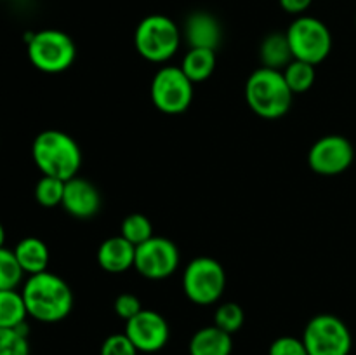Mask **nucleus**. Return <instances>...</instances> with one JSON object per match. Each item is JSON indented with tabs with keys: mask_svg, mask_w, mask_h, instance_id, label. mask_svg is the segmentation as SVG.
Masks as SVG:
<instances>
[{
	"mask_svg": "<svg viewBox=\"0 0 356 355\" xmlns=\"http://www.w3.org/2000/svg\"><path fill=\"white\" fill-rule=\"evenodd\" d=\"M28 317L44 324L61 322L72 313L73 291L68 282L52 271L28 275L21 289Z\"/></svg>",
	"mask_w": 356,
	"mask_h": 355,
	"instance_id": "1",
	"label": "nucleus"
},
{
	"mask_svg": "<svg viewBox=\"0 0 356 355\" xmlns=\"http://www.w3.org/2000/svg\"><path fill=\"white\" fill-rule=\"evenodd\" d=\"M31 157L42 176L68 181L79 176L82 167V150L65 131L47 129L35 136Z\"/></svg>",
	"mask_w": 356,
	"mask_h": 355,
	"instance_id": "2",
	"label": "nucleus"
},
{
	"mask_svg": "<svg viewBox=\"0 0 356 355\" xmlns=\"http://www.w3.org/2000/svg\"><path fill=\"white\" fill-rule=\"evenodd\" d=\"M294 93L289 89L284 75L278 70H254L245 82V101L250 110L261 118L275 120L289 113Z\"/></svg>",
	"mask_w": 356,
	"mask_h": 355,
	"instance_id": "3",
	"label": "nucleus"
},
{
	"mask_svg": "<svg viewBox=\"0 0 356 355\" xmlns=\"http://www.w3.org/2000/svg\"><path fill=\"white\" fill-rule=\"evenodd\" d=\"M183 31L172 17L165 14H149L143 17L134 31L138 54L149 63H167L179 51Z\"/></svg>",
	"mask_w": 356,
	"mask_h": 355,
	"instance_id": "4",
	"label": "nucleus"
},
{
	"mask_svg": "<svg viewBox=\"0 0 356 355\" xmlns=\"http://www.w3.org/2000/svg\"><path fill=\"white\" fill-rule=\"evenodd\" d=\"M26 51L31 65L51 75L66 72L76 58V45L73 38L54 28L28 35Z\"/></svg>",
	"mask_w": 356,
	"mask_h": 355,
	"instance_id": "5",
	"label": "nucleus"
},
{
	"mask_svg": "<svg viewBox=\"0 0 356 355\" xmlns=\"http://www.w3.org/2000/svg\"><path fill=\"white\" fill-rule=\"evenodd\" d=\"M226 289V271L211 256L193 258L183 271V291L191 303L200 306L214 305Z\"/></svg>",
	"mask_w": 356,
	"mask_h": 355,
	"instance_id": "6",
	"label": "nucleus"
},
{
	"mask_svg": "<svg viewBox=\"0 0 356 355\" xmlns=\"http://www.w3.org/2000/svg\"><path fill=\"white\" fill-rule=\"evenodd\" d=\"M285 33L294 59L316 66L325 61L332 51V33L329 26L315 16H298Z\"/></svg>",
	"mask_w": 356,
	"mask_h": 355,
	"instance_id": "7",
	"label": "nucleus"
},
{
	"mask_svg": "<svg viewBox=\"0 0 356 355\" xmlns=\"http://www.w3.org/2000/svg\"><path fill=\"white\" fill-rule=\"evenodd\" d=\"M302 341L308 355H350L353 347L350 327L332 313H318L309 319Z\"/></svg>",
	"mask_w": 356,
	"mask_h": 355,
	"instance_id": "8",
	"label": "nucleus"
},
{
	"mask_svg": "<svg viewBox=\"0 0 356 355\" xmlns=\"http://www.w3.org/2000/svg\"><path fill=\"white\" fill-rule=\"evenodd\" d=\"M195 84L181 66H162L152 80V101L165 115L184 113L193 101Z\"/></svg>",
	"mask_w": 356,
	"mask_h": 355,
	"instance_id": "9",
	"label": "nucleus"
},
{
	"mask_svg": "<svg viewBox=\"0 0 356 355\" xmlns=\"http://www.w3.org/2000/svg\"><path fill=\"white\" fill-rule=\"evenodd\" d=\"M181 261L176 244L165 237L153 235L145 244L136 247L134 268L148 281H163L177 270Z\"/></svg>",
	"mask_w": 356,
	"mask_h": 355,
	"instance_id": "10",
	"label": "nucleus"
},
{
	"mask_svg": "<svg viewBox=\"0 0 356 355\" xmlns=\"http://www.w3.org/2000/svg\"><path fill=\"white\" fill-rule=\"evenodd\" d=\"M355 160V148L341 134H327L316 139L308 152V164L313 173L322 176H337L350 169Z\"/></svg>",
	"mask_w": 356,
	"mask_h": 355,
	"instance_id": "11",
	"label": "nucleus"
},
{
	"mask_svg": "<svg viewBox=\"0 0 356 355\" xmlns=\"http://www.w3.org/2000/svg\"><path fill=\"white\" fill-rule=\"evenodd\" d=\"M125 334L139 352L155 354L167 345L170 329L162 313L143 308L138 315L125 322Z\"/></svg>",
	"mask_w": 356,
	"mask_h": 355,
	"instance_id": "12",
	"label": "nucleus"
},
{
	"mask_svg": "<svg viewBox=\"0 0 356 355\" xmlns=\"http://www.w3.org/2000/svg\"><path fill=\"white\" fill-rule=\"evenodd\" d=\"M61 207L76 219H90L101 209V194L96 184L86 178L75 176L65 183Z\"/></svg>",
	"mask_w": 356,
	"mask_h": 355,
	"instance_id": "13",
	"label": "nucleus"
},
{
	"mask_svg": "<svg viewBox=\"0 0 356 355\" xmlns=\"http://www.w3.org/2000/svg\"><path fill=\"white\" fill-rule=\"evenodd\" d=\"M183 37L190 47L218 51L222 40V26L214 14L195 10L184 21Z\"/></svg>",
	"mask_w": 356,
	"mask_h": 355,
	"instance_id": "14",
	"label": "nucleus"
},
{
	"mask_svg": "<svg viewBox=\"0 0 356 355\" xmlns=\"http://www.w3.org/2000/svg\"><path fill=\"white\" fill-rule=\"evenodd\" d=\"M96 260L97 265L108 274H122L129 268H134L136 246H132L122 235L110 237L97 247Z\"/></svg>",
	"mask_w": 356,
	"mask_h": 355,
	"instance_id": "15",
	"label": "nucleus"
},
{
	"mask_svg": "<svg viewBox=\"0 0 356 355\" xmlns=\"http://www.w3.org/2000/svg\"><path fill=\"white\" fill-rule=\"evenodd\" d=\"M190 355H232L233 338L218 326L198 329L188 345Z\"/></svg>",
	"mask_w": 356,
	"mask_h": 355,
	"instance_id": "16",
	"label": "nucleus"
},
{
	"mask_svg": "<svg viewBox=\"0 0 356 355\" xmlns=\"http://www.w3.org/2000/svg\"><path fill=\"white\" fill-rule=\"evenodd\" d=\"M13 251L24 274L35 275L47 270L51 254H49L47 244L38 237H24L16 244Z\"/></svg>",
	"mask_w": 356,
	"mask_h": 355,
	"instance_id": "17",
	"label": "nucleus"
},
{
	"mask_svg": "<svg viewBox=\"0 0 356 355\" xmlns=\"http://www.w3.org/2000/svg\"><path fill=\"white\" fill-rule=\"evenodd\" d=\"M259 59L264 68L278 70V72L294 61L287 33H282V31L268 33L259 45Z\"/></svg>",
	"mask_w": 356,
	"mask_h": 355,
	"instance_id": "18",
	"label": "nucleus"
},
{
	"mask_svg": "<svg viewBox=\"0 0 356 355\" xmlns=\"http://www.w3.org/2000/svg\"><path fill=\"white\" fill-rule=\"evenodd\" d=\"M216 63H218L216 51H211V49L190 47L186 54H184L183 61H181V70H183L184 75H186L191 82L200 84L205 82V80L214 73Z\"/></svg>",
	"mask_w": 356,
	"mask_h": 355,
	"instance_id": "19",
	"label": "nucleus"
},
{
	"mask_svg": "<svg viewBox=\"0 0 356 355\" xmlns=\"http://www.w3.org/2000/svg\"><path fill=\"white\" fill-rule=\"evenodd\" d=\"M28 310L21 291L3 289L0 291V329H16L26 324Z\"/></svg>",
	"mask_w": 356,
	"mask_h": 355,
	"instance_id": "20",
	"label": "nucleus"
},
{
	"mask_svg": "<svg viewBox=\"0 0 356 355\" xmlns=\"http://www.w3.org/2000/svg\"><path fill=\"white\" fill-rule=\"evenodd\" d=\"M285 82H287L289 89L294 94H305L313 87L316 80V70L315 65L312 63L301 61V59H294L289 63L284 70H282Z\"/></svg>",
	"mask_w": 356,
	"mask_h": 355,
	"instance_id": "21",
	"label": "nucleus"
},
{
	"mask_svg": "<svg viewBox=\"0 0 356 355\" xmlns=\"http://www.w3.org/2000/svg\"><path fill=\"white\" fill-rule=\"evenodd\" d=\"M120 235L124 237L125 240L132 244V246H141L146 240H149L153 237V225L145 214H139V212H134V214L125 216L124 221L120 225Z\"/></svg>",
	"mask_w": 356,
	"mask_h": 355,
	"instance_id": "22",
	"label": "nucleus"
},
{
	"mask_svg": "<svg viewBox=\"0 0 356 355\" xmlns=\"http://www.w3.org/2000/svg\"><path fill=\"white\" fill-rule=\"evenodd\" d=\"M65 183L66 181L58 180V178L42 176L35 184V198L42 207H58L63 202L65 195Z\"/></svg>",
	"mask_w": 356,
	"mask_h": 355,
	"instance_id": "23",
	"label": "nucleus"
},
{
	"mask_svg": "<svg viewBox=\"0 0 356 355\" xmlns=\"http://www.w3.org/2000/svg\"><path fill=\"white\" fill-rule=\"evenodd\" d=\"M24 271L17 263L13 249L0 247V291L17 289L23 282Z\"/></svg>",
	"mask_w": 356,
	"mask_h": 355,
	"instance_id": "24",
	"label": "nucleus"
},
{
	"mask_svg": "<svg viewBox=\"0 0 356 355\" xmlns=\"http://www.w3.org/2000/svg\"><path fill=\"white\" fill-rule=\"evenodd\" d=\"M243 322H245V313L243 308L235 301L222 303L216 308L214 313V326H218L219 329L226 331L228 334H235L242 329Z\"/></svg>",
	"mask_w": 356,
	"mask_h": 355,
	"instance_id": "25",
	"label": "nucleus"
},
{
	"mask_svg": "<svg viewBox=\"0 0 356 355\" xmlns=\"http://www.w3.org/2000/svg\"><path fill=\"white\" fill-rule=\"evenodd\" d=\"M0 355H30L26 324L16 329H0Z\"/></svg>",
	"mask_w": 356,
	"mask_h": 355,
	"instance_id": "26",
	"label": "nucleus"
},
{
	"mask_svg": "<svg viewBox=\"0 0 356 355\" xmlns=\"http://www.w3.org/2000/svg\"><path fill=\"white\" fill-rule=\"evenodd\" d=\"M139 350L134 347L125 333L110 334L101 345V355H138Z\"/></svg>",
	"mask_w": 356,
	"mask_h": 355,
	"instance_id": "27",
	"label": "nucleus"
},
{
	"mask_svg": "<svg viewBox=\"0 0 356 355\" xmlns=\"http://www.w3.org/2000/svg\"><path fill=\"white\" fill-rule=\"evenodd\" d=\"M268 355H308L302 338L280 336L270 345Z\"/></svg>",
	"mask_w": 356,
	"mask_h": 355,
	"instance_id": "28",
	"label": "nucleus"
},
{
	"mask_svg": "<svg viewBox=\"0 0 356 355\" xmlns=\"http://www.w3.org/2000/svg\"><path fill=\"white\" fill-rule=\"evenodd\" d=\"M113 308L115 313H117L122 320L127 322V320H131L132 317L138 315V313L141 312L143 305L141 299L136 294H132V292H122V294H118L117 299H115Z\"/></svg>",
	"mask_w": 356,
	"mask_h": 355,
	"instance_id": "29",
	"label": "nucleus"
},
{
	"mask_svg": "<svg viewBox=\"0 0 356 355\" xmlns=\"http://www.w3.org/2000/svg\"><path fill=\"white\" fill-rule=\"evenodd\" d=\"M280 7L292 16H302L312 7L313 0H278Z\"/></svg>",
	"mask_w": 356,
	"mask_h": 355,
	"instance_id": "30",
	"label": "nucleus"
},
{
	"mask_svg": "<svg viewBox=\"0 0 356 355\" xmlns=\"http://www.w3.org/2000/svg\"><path fill=\"white\" fill-rule=\"evenodd\" d=\"M3 244H6V228H3V225L0 223V247H6Z\"/></svg>",
	"mask_w": 356,
	"mask_h": 355,
	"instance_id": "31",
	"label": "nucleus"
}]
</instances>
